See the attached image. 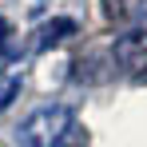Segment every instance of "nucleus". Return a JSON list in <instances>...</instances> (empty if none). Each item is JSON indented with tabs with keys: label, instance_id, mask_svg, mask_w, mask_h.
Segmentation results:
<instances>
[{
	"label": "nucleus",
	"instance_id": "f257e3e1",
	"mask_svg": "<svg viewBox=\"0 0 147 147\" xmlns=\"http://www.w3.org/2000/svg\"><path fill=\"white\" fill-rule=\"evenodd\" d=\"M16 139H20V147H88V131L76 123L68 107L52 103V107L32 111L20 123Z\"/></svg>",
	"mask_w": 147,
	"mask_h": 147
},
{
	"label": "nucleus",
	"instance_id": "f03ea898",
	"mask_svg": "<svg viewBox=\"0 0 147 147\" xmlns=\"http://www.w3.org/2000/svg\"><path fill=\"white\" fill-rule=\"evenodd\" d=\"M115 64L135 80H147V28L123 32L115 40Z\"/></svg>",
	"mask_w": 147,
	"mask_h": 147
},
{
	"label": "nucleus",
	"instance_id": "7ed1b4c3",
	"mask_svg": "<svg viewBox=\"0 0 147 147\" xmlns=\"http://www.w3.org/2000/svg\"><path fill=\"white\" fill-rule=\"evenodd\" d=\"M68 36H76V20L60 16V20H52V24H44V28H40V48H52V44L68 40Z\"/></svg>",
	"mask_w": 147,
	"mask_h": 147
},
{
	"label": "nucleus",
	"instance_id": "20e7f679",
	"mask_svg": "<svg viewBox=\"0 0 147 147\" xmlns=\"http://www.w3.org/2000/svg\"><path fill=\"white\" fill-rule=\"evenodd\" d=\"M16 96H20V76H8V80L0 84V111H8Z\"/></svg>",
	"mask_w": 147,
	"mask_h": 147
},
{
	"label": "nucleus",
	"instance_id": "39448f33",
	"mask_svg": "<svg viewBox=\"0 0 147 147\" xmlns=\"http://www.w3.org/2000/svg\"><path fill=\"white\" fill-rule=\"evenodd\" d=\"M8 36H12V32H8V20L0 16V52H8Z\"/></svg>",
	"mask_w": 147,
	"mask_h": 147
}]
</instances>
